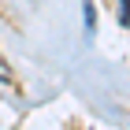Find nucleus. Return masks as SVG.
Listing matches in <instances>:
<instances>
[{
	"instance_id": "1",
	"label": "nucleus",
	"mask_w": 130,
	"mask_h": 130,
	"mask_svg": "<svg viewBox=\"0 0 130 130\" xmlns=\"http://www.w3.org/2000/svg\"><path fill=\"white\" fill-rule=\"evenodd\" d=\"M82 11H86V30H93V26H97V8H93V0H86Z\"/></svg>"
},
{
	"instance_id": "2",
	"label": "nucleus",
	"mask_w": 130,
	"mask_h": 130,
	"mask_svg": "<svg viewBox=\"0 0 130 130\" xmlns=\"http://www.w3.org/2000/svg\"><path fill=\"white\" fill-rule=\"evenodd\" d=\"M0 82H4V86H11V82H15V71L8 67V60H4V56H0Z\"/></svg>"
},
{
	"instance_id": "3",
	"label": "nucleus",
	"mask_w": 130,
	"mask_h": 130,
	"mask_svg": "<svg viewBox=\"0 0 130 130\" xmlns=\"http://www.w3.org/2000/svg\"><path fill=\"white\" fill-rule=\"evenodd\" d=\"M119 22L130 26V0H119Z\"/></svg>"
}]
</instances>
